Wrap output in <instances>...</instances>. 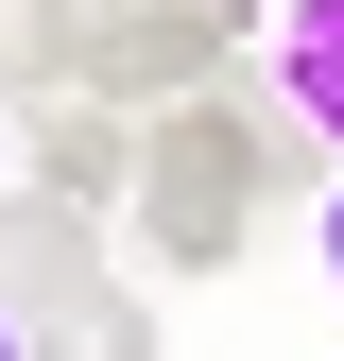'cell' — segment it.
Listing matches in <instances>:
<instances>
[{
    "label": "cell",
    "instance_id": "1",
    "mask_svg": "<svg viewBox=\"0 0 344 361\" xmlns=\"http://www.w3.org/2000/svg\"><path fill=\"white\" fill-rule=\"evenodd\" d=\"M293 138L241 104V86H190V104L138 121V258L155 276H224V258L258 241V207H276Z\"/></svg>",
    "mask_w": 344,
    "mask_h": 361
},
{
    "label": "cell",
    "instance_id": "2",
    "mask_svg": "<svg viewBox=\"0 0 344 361\" xmlns=\"http://www.w3.org/2000/svg\"><path fill=\"white\" fill-rule=\"evenodd\" d=\"M241 0H104V18H52L35 35V86H104V104H190V86H224L241 52Z\"/></svg>",
    "mask_w": 344,
    "mask_h": 361
},
{
    "label": "cell",
    "instance_id": "3",
    "mask_svg": "<svg viewBox=\"0 0 344 361\" xmlns=\"http://www.w3.org/2000/svg\"><path fill=\"white\" fill-rule=\"evenodd\" d=\"M86 276H104V207H69V190H0V310H69Z\"/></svg>",
    "mask_w": 344,
    "mask_h": 361
},
{
    "label": "cell",
    "instance_id": "4",
    "mask_svg": "<svg viewBox=\"0 0 344 361\" xmlns=\"http://www.w3.org/2000/svg\"><path fill=\"white\" fill-rule=\"evenodd\" d=\"M35 190H69V207H138V121H121L104 86H35Z\"/></svg>",
    "mask_w": 344,
    "mask_h": 361
},
{
    "label": "cell",
    "instance_id": "5",
    "mask_svg": "<svg viewBox=\"0 0 344 361\" xmlns=\"http://www.w3.org/2000/svg\"><path fill=\"white\" fill-rule=\"evenodd\" d=\"M258 69H276L293 138L344 155V0H258Z\"/></svg>",
    "mask_w": 344,
    "mask_h": 361
},
{
    "label": "cell",
    "instance_id": "6",
    "mask_svg": "<svg viewBox=\"0 0 344 361\" xmlns=\"http://www.w3.org/2000/svg\"><path fill=\"white\" fill-rule=\"evenodd\" d=\"M35 361H155V310L138 293H121V276H86L69 310H35V327H18Z\"/></svg>",
    "mask_w": 344,
    "mask_h": 361
},
{
    "label": "cell",
    "instance_id": "7",
    "mask_svg": "<svg viewBox=\"0 0 344 361\" xmlns=\"http://www.w3.org/2000/svg\"><path fill=\"white\" fill-rule=\"evenodd\" d=\"M327 276H344V172H327Z\"/></svg>",
    "mask_w": 344,
    "mask_h": 361
},
{
    "label": "cell",
    "instance_id": "8",
    "mask_svg": "<svg viewBox=\"0 0 344 361\" xmlns=\"http://www.w3.org/2000/svg\"><path fill=\"white\" fill-rule=\"evenodd\" d=\"M35 18H104V0H35Z\"/></svg>",
    "mask_w": 344,
    "mask_h": 361
},
{
    "label": "cell",
    "instance_id": "9",
    "mask_svg": "<svg viewBox=\"0 0 344 361\" xmlns=\"http://www.w3.org/2000/svg\"><path fill=\"white\" fill-rule=\"evenodd\" d=\"M0 361H35V344H18V310H0Z\"/></svg>",
    "mask_w": 344,
    "mask_h": 361
}]
</instances>
